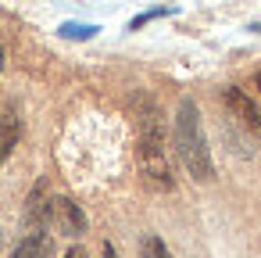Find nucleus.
<instances>
[{
	"mask_svg": "<svg viewBox=\"0 0 261 258\" xmlns=\"http://www.w3.org/2000/svg\"><path fill=\"white\" fill-rule=\"evenodd\" d=\"M0 68H4V51H0Z\"/></svg>",
	"mask_w": 261,
	"mask_h": 258,
	"instance_id": "1a4fd4ad",
	"label": "nucleus"
},
{
	"mask_svg": "<svg viewBox=\"0 0 261 258\" xmlns=\"http://www.w3.org/2000/svg\"><path fill=\"white\" fill-rule=\"evenodd\" d=\"M175 151H179V158H182V165L190 169L193 179H211L215 176L211 151H207L204 126H200V111H197L193 101L179 104V115H175Z\"/></svg>",
	"mask_w": 261,
	"mask_h": 258,
	"instance_id": "f257e3e1",
	"label": "nucleus"
},
{
	"mask_svg": "<svg viewBox=\"0 0 261 258\" xmlns=\"http://www.w3.org/2000/svg\"><path fill=\"white\" fill-rule=\"evenodd\" d=\"M140 254H143V258H172L161 237H147V240H143V251H140Z\"/></svg>",
	"mask_w": 261,
	"mask_h": 258,
	"instance_id": "0eeeda50",
	"label": "nucleus"
},
{
	"mask_svg": "<svg viewBox=\"0 0 261 258\" xmlns=\"http://www.w3.org/2000/svg\"><path fill=\"white\" fill-rule=\"evenodd\" d=\"M43 215H50V222H54L61 233H83V226H86L83 212H79L68 197H54V201L47 204V212H43Z\"/></svg>",
	"mask_w": 261,
	"mask_h": 258,
	"instance_id": "7ed1b4c3",
	"label": "nucleus"
},
{
	"mask_svg": "<svg viewBox=\"0 0 261 258\" xmlns=\"http://www.w3.org/2000/svg\"><path fill=\"white\" fill-rule=\"evenodd\" d=\"M50 237H47V229H40V233H33V237H25L18 247H15V254L11 258H50Z\"/></svg>",
	"mask_w": 261,
	"mask_h": 258,
	"instance_id": "39448f33",
	"label": "nucleus"
},
{
	"mask_svg": "<svg viewBox=\"0 0 261 258\" xmlns=\"http://www.w3.org/2000/svg\"><path fill=\"white\" fill-rule=\"evenodd\" d=\"M140 169H143L150 186H165V190L172 186L168 161H165V151H161V133L154 129L150 119L143 122V133H140Z\"/></svg>",
	"mask_w": 261,
	"mask_h": 258,
	"instance_id": "f03ea898",
	"label": "nucleus"
},
{
	"mask_svg": "<svg viewBox=\"0 0 261 258\" xmlns=\"http://www.w3.org/2000/svg\"><path fill=\"white\" fill-rule=\"evenodd\" d=\"M18 133H22V122H18V111L11 104H0V165L8 161V154L15 151L18 144Z\"/></svg>",
	"mask_w": 261,
	"mask_h": 258,
	"instance_id": "20e7f679",
	"label": "nucleus"
},
{
	"mask_svg": "<svg viewBox=\"0 0 261 258\" xmlns=\"http://www.w3.org/2000/svg\"><path fill=\"white\" fill-rule=\"evenodd\" d=\"M257 86H261V76H257Z\"/></svg>",
	"mask_w": 261,
	"mask_h": 258,
	"instance_id": "9d476101",
	"label": "nucleus"
},
{
	"mask_svg": "<svg viewBox=\"0 0 261 258\" xmlns=\"http://www.w3.org/2000/svg\"><path fill=\"white\" fill-rule=\"evenodd\" d=\"M65 258H86V254H83V251H79V247H72V251H68V254H65Z\"/></svg>",
	"mask_w": 261,
	"mask_h": 258,
	"instance_id": "6e6552de",
	"label": "nucleus"
},
{
	"mask_svg": "<svg viewBox=\"0 0 261 258\" xmlns=\"http://www.w3.org/2000/svg\"><path fill=\"white\" fill-rule=\"evenodd\" d=\"M225 101L236 108V115H240V119H243L250 129H257V133H261V115H257V108H254V104H250V101H247V97L236 90V86H232V90H225Z\"/></svg>",
	"mask_w": 261,
	"mask_h": 258,
	"instance_id": "423d86ee",
	"label": "nucleus"
}]
</instances>
